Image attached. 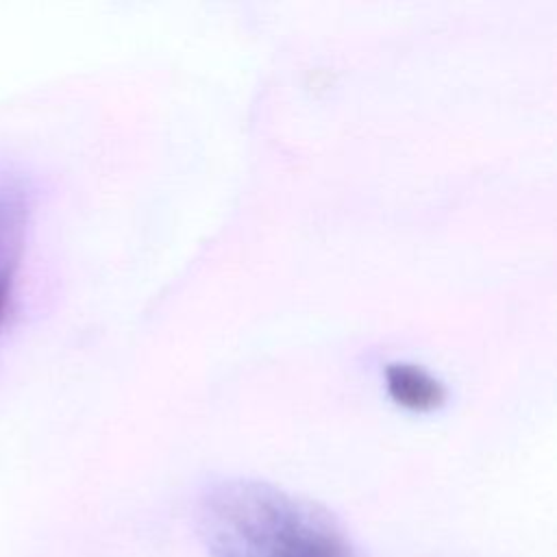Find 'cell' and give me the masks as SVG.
I'll use <instances>...</instances> for the list:
<instances>
[{"mask_svg": "<svg viewBox=\"0 0 557 557\" xmlns=\"http://www.w3.org/2000/svg\"><path fill=\"white\" fill-rule=\"evenodd\" d=\"M196 529L211 557H363L322 505L259 479L202 487Z\"/></svg>", "mask_w": 557, "mask_h": 557, "instance_id": "6da1fadb", "label": "cell"}, {"mask_svg": "<svg viewBox=\"0 0 557 557\" xmlns=\"http://www.w3.org/2000/svg\"><path fill=\"white\" fill-rule=\"evenodd\" d=\"M33 207V189L24 178L0 176V335L11 313Z\"/></svg>", "mask_w": 557, "mask_h": 557, "instance_id": "7a4b0ae2", "label": "cell"}, {"mask_svg": "<svg viewBox=\"0 0 557 557\" xmlns=\"http://www.w3.org/2000/svg\"><path fill=\"white\" fill-rule=\"evenodd\" d=\"M385 379L389 396L409 409H433L446 396L444 385L416 363H389Z\"/></svg>", "mask_w": 557, "mask_h": 557, "instance_id": "3957f363", "label": "cell"}]
</instances>
